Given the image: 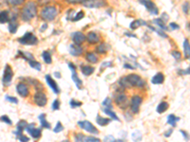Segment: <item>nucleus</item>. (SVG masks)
I'll return each instance as SVG.
<instances>
[{"label": "nucleus", "mask_w": 190, "mask_h": 142, "mask_svg": "<svg viewBox=\"0 0 190 142\" xmlns=\"http://www.w3.org/2000/svg\"><path fill=\"white\" fill-rule=\"evenodd\" d=\"M168 103L167 102H166V101H162L161 103H159V105H158V107H157V113H159V114H163V113H164L167 109H168Z\"/></svg>", "instance_id": "393cba45"}, {"label": "nucleus", "mask_w": 190, "mask_h": 142, "mask_svg": "<svg viewBox=\"0 0 190 142\" xmlns=\"http://www.w3.org/2000/svg\"><path fill=\"white\" fill-rule=\"evenodd\" d=\"M0 120L3 122H5L7 124H9V125H11L12 124V121L11 120V118L8 117V116H2V117H0Z\"/></svg>", "instance_id": "37998d69"}, {"label": "nucleus", "mask_w": 190, "mask_h": 142, "mask_svg": "<svg viewBox=\"0 0 190 142\" xmlns=\"http://www.w3.org/2000/svg\"><path fill=\"white\" fill-rule=\"evenodd\" d=\"M70 53L72 56H80L83 53V49L80 45H70Z\"/></svg>", "instance_id": "a211bd4d"}, {"label": "nucleus", "mask_w": 190, "mask_h": 142, "mask_svg": "<svg viewBox=\"0 0 190 142\" xmlns=\"http://www.w3.org/2000/svg\"><path fill=\"white\" fill-rule=\"evenodd\" d=\"M18 139H19V141H22V142H25V141H29V138L28 136H23V135H20L19 136H18Z\"/></svg>", "instance_id": "603ef678"}, {"label": "nucleus", "mask_w": 190, "mask_h": 142, "mask_svg": "<svg viewBox=\"0 0 190 142\" xmlns=\"http://www.w3.org/2000/svg\"><path fill=\"white\" fill-rule=\"evenodd\" d=\"M52 107V110H58L59 108H60V101H59L58 100H55L53 101Z\"/></svg>", "instance_id": "de8ad7c7"}, {"label": "nucleus", "mask_w": 190, "mask_h": 142, "mask_svg": "<svg viewBox=\"0 0 190 142\" xmlns=\"http://www.w3.org/2000/svg\"><path fill=\"white\" fill-rule=\"evenodd\" d=\"M138 1L140 2V3H142L143 5H145V4H146L147 1H149V0H138Z\"/></svg>", "instance_id": "e2e57ef3"}, {"label": "nucleus", "mask_w": 190, "mask_h": 142, "mask_svg": "<svg viewBox=\"0 0 190 142\" xmlns=\"http://www.w3.org/2000/svg\"><path fill=\"white\" fill-rule=\"evenodd\" d=\"M81 71L84 75H86V76H90L91 75L92 73L94 72V67H92V66H83L81 67Z\"/></svg>", "instance_id": "bb28decb"}, {"label": "nucleus", "mask_w": 190, "mask_h": 142, "mask_svg": "<svg viewBox=\"0 0 190 142\" xmlns=\"http://www.w3.org/2000/svg\"><path fill=\"white\" fill-rule=\"evenodd\" d=\"M39 120H40L42 128L50 129V124L47 121V119H46V115L45 114H42V115L39 116Z\"/></svg>", "instance_id": "a878e982"}, {"label": "nucleus", "mask_w": 190, "mask_h": 142, "mask_svg": "<svg viewBox=\"0 0 190 142\" xmlns=\"http://www.w3.org/2000/svg\"><path fill=\"white\" fill-rule=\"evenodd\" d=\"M83 5L86 8H90V9H97L101 8L107 5V2L105 0H87V1L83 2Z\"/></svg>", "instance_id": "9d476101"}, {"label": "nucleus", "mask_w": 190, "mask_h": 142, "mask_svg": "<svg viewBox=\"0 0 190 142\" xmlns=\"http://www.w3.org/2000/svg\"><path fill=\"white\" fill-rule=\"evenodd\" d=\"M75 140L76 141H82V142H87V141H90V142H99L100 139L97 138L95 136H84L83 134H76L75 135Z\"/></svg>", "instance_id": "2eb2a0df"}, {"label": "nucleus", "mask_w": 190, "mask_h": 142, "mask_svg": "<svg viewBox=\"0 0 190 142\" xmlns=\"http://www.w3.org/2000/svg\"><path fill=\"white\" fill-rule=\"evenodd\" d=\"M42 58H43L44 62L48 64H52V56H50V54L48 52V51H44V52L42 53Z\"/></svg>", "instance_id": "72a5a7b5"}, {"label": "nucleus", "mask_w": 190, "mask_h": 142, "mask_svg": "<svg viewBox=\"0 0 190 142\" xmlns=\"http://www.w3.org/2000/svg\"><path fill=\"white\" fill-rule=\"evenodd\" d=\"M18 42L22 45H27V46H33L36 45L38 43V39L36 36L32 32H27L24 34L23 37H21L18 40Z\"/></svg>", "instance_id": "20e7f679"}, {"label": "nucleus", "mask_w": 190, "mask_h": 142, "mask_svg": "<svg viewBox=\"0 0 190 142\" xmlns=\"http://www.w3.org/2000/svg\"><path fill=\"white\" fill-rule=\"evenodd\" d=\"M172 56L174 57L176 60H180L181 59V53L179 52V51H172Z\"/></svg>", "instance_id": "3c124183"}, {"label": "nucleus", "mask_w": 190, "mask_h": 142, "mask_svg": "<svg viewBox=\"0 0 190 142\" xmlns=\"http://www.w3.org/2000/svg\"><path fill=\"white\" fill-rule=\"evenodd\" d=\"M29 66H31L32 68H34V69L36 70H41V64L39 62H37V61H34V60H29Z\"/></svg>", "instance_id": "f704fd0d"}, {"label": "nucleus", "mask_w": 190, "mask_h": 142, "mask_svg": "<svg viewBox=\"0 0 190 142\" xmlns=\"http://www.w3.org/2000/svg\"><path fill=\"white\" fill-rule=\"evenodd\" d=\"M33 100H34L35 104L38 105V106H40V107H44L46 104H47V101H48L46 95L44 93H42L41 91H37L35 93Z\"/></svg>", "instance_id": "9b49d317"}, {"label": "nucleus", "mask_w": 190, "mask_h": 142, "mask_svg": "<svg viewBox=\"0 0 190 142\" xmlns=\"http://www.w3.org/2000/svg\"><path fill=\"white\" fill-rule=\"evenodd\" d=\"M115 102L120 108L125 109L128 107V98H126V95H125L124 93H118V95L115 96Z\"/></svg>", "instance_id": "f8f14e48"}, {"label": "nucleus", "mask_w": 190, "mask_h": 142, "mask_svg": "<svg viewBox=\"0 0 190 142\" xmlns=\"http://www.w3.org/2000/svg\"><path fill=\"white\" fill-rule=\"evenodd\" d=\"M39 1L43 3V2H47V1H49V0H39Z\"/></svg>", "instance_id": "338daca9"}, {"label": "nucleus", "mask_w": 190, "mask_h": 142, "mask_svg": "<svg viewBox=\"0 0 190 142\" xmlns=\"http://www.w3.org/2000/svg\"><path fill=\"white\" fill-rule=\"evenodd\" d=\"M124 67H125V68H128V69H131V70H133V69H135V68H136L135 66H131V64H125Z\"/></svg>", "instance_id": "13d9d810"}, {"label": "nucleus", "mask_w": 190, "mask_h": 142, "mask_svg": "<svg viewBox=\"0 0 190 142\" xmlns=\"http://www.w3.org/2000/svg\"><path fill=\"white\" fill-rule=\"evenodd\" d=\"M47 27H48V25H47V24H44V25H43V27H41L40 31H46V29H47Z\"/></svg>", "instance_id": "680f3d73"}, {"label": "nucleus", "mask_w": 190, "mask_h": 142, "mask_svg": "<svg viewBox=\"0 0 190 142\" xmlns=\"http://www.w3.org/2000/svg\"><path fill=\"white\" fill-rule=\"evenodd\" d=\"M55 77H57V78H61V75L59 74V72H55Z\"/></svg>", "instance_id": "69168bd1"}, {"label": "nucleus", "mask_w": 190, "mask_h": 142, "mask_svg": "<svg viewBox=\"0 0 190 142\" xmlns=\"http://www.w3.org/2000/svg\"><path fill=\"white\" fill-rule=\"evenodd\" d=\"M142 26H147V23L143 19H137V20H134L133 22L130 24V29H136L138 28L142 27Z\"/></svg>", "instance_id": "4be33fe9"}, {"label": "nucleus", "mask_w": 190, "mask_h": 142, "mask_svg": "<svg viewBox=\"0 0 190 142\" xmlns=\"http://www.w3.org/2000/svg\"><path fill=\"white\" fill-rule=\"evenodd\" d=\"M146 9H147V11H148L151 14H153V15H157L159 14V10H158V8L156 7V5L151 1V0H149V1H147L145 5Z\"/></svg>", "instance_id": "f3484780"}, {"label": "nucleus", "mask_w": 190, "mask_h": 142, "mask_svg": "<svg viewBox=\"0 0 190 142\" xmlns=\"http://www.w3.org/2000/svg\"><path fill=\"white\" fill-rule=\"evenodd\" d=\"M108 50V46L107 44H105V43L99 45L98 46H97V49H96V51L98 53H100V54H105Z\"/></svg>", "instance_id": "2f4dec72"}, {"label": "nucleus", "mask_w": 190, "mask_h": 142, "mask_svg": "<svg viewBox=\"0 0 190 142\" xmlns=\"http://www.w3.org/2000/svg\"><path fill=\"white\" fill-rule=\"evenodd\" d=\"M184 56L186 59H189L190 56V46H189V41L185 39L184 42Z\"/></svg>", "instance_id": "c756f323"}, {"label": "nucleus", "mask_w": 190, "mask_h": 142, "mask_svg": "<svg viewBox=\"0 0 190 142\" xmlns=\"http://www.w3.org/2000/svg\"><path fill=\"white\" fill-rule=\"evenodd\" d=\"M63 130H64V127L62 126V123L60 121H58L57 124H56V126H55V128L53 129V132L54 133H59V132H62Z\"/></svg>", "instance_id": "c03bdc74"}, {"label": "nucleus", "mask_w": 190, "mask_h": 142, "mask_svg": "<svg viewBox=\"0 0 190 142\" xmlns=\"http://www.w3.org/2000/svg\"><path fill=\"white\" fill-rule=\"evenodd\" d=\"M8 21H9V12L7 11H0V23L4 24V23H7Z\"/></svg>", "instance_id": "c85d7f7f"}, {"label": "nucleus", "mask_w": 190, "mask_h": 142, "mask_svg": "<svg viewBox=\"0 0 190 142\" xmlns=\"http://www.w3.org/2000/svg\"><path fill=\"white\" fill-rule=\"evenodd\" d=\"M37 14V7L34 2H28L22 10V19L24 21H29L32 20L33 17L36 16Z\"/></svg>", "instance_id": "f257e3e1"}, {"label": "nucleus", "mask_w": 190, "mask_h": 142, "mask_svg": "<svg viewBox=\"0 0 190 142\" xmlns=\"http://www.w3.org/2000/svg\"><path fill=\"white\" fill-rule=\"evenodd\" d=\"M16 91L20 95L21 97H27L29 95V87L27 86V84H25L23 83H20L16 85Z\"/></svg>", "instance_id": "dca6fc26"}, {"label": "nucleus", "mask_w": 190, "mask_h": 142, "mask_svg": "<svg viewBox=\"0 0 190 142\" xmlns=\"http://www.w3.org/2000/svg\"><path fill=\"white\" fill-rule=\"evenodd\" d=\"M84 16H85V14H84V12L81 11H79L78 14L73 17V18H72V21H75V22H76V21H79V20H81Z\"/></svg>", "instance_id": "a18cd8bd"}, {"label": "nucleus", "mask_w": 190, "mask_h": 142, "mask_svg": "<svg viewBox=\"0 0 190 142\" xmlns=\"http://www.w3.org/2000/svg\"><path fill=\"white\" fill-rule=\"evenodd\" d=\"M132 138H133V140H135V141L141 140V139H142V135H141V133L139 132V131H136V132L132 133Z\"/></svg>", "instance_id": "58836bf2"}, {"label": "nucleus", "mask_w": 190, "mask_h": 142, "mask_svg": "<svg viewBox=\"0 0 190 142\" xmlns=\"http://www.w3.org/2000/svg\"><path fill=\"white\" fill-rule=\"evenodd\" d=\"M69 3H83L85 0H67Z\"/></svg>", "instance_id": "052dcab7"}, {"label": "nucleus", "mask_w": 190, "mask_h": 142, "mask_svg": "<svg viewBox=\"0 0 190 142\" xmlns=\"http://www.w3.org/2000/svg\"><path fill=\"white\" fill-rule=\"evenodd\" d=\"M78 125L80 128H82L83 130L87 131V133H90V134H99V131L97 130V128L93 126V124L91 122L87 121V120H83V121H78Z\"/></svg>", "instance_id": "39448f33"}, {"label": "nucleus", "mask_w": 190, "mask_h": 142, "mask_svg": "<svg viewBox=\"0 0 190 142\" xmlns=\"http://www.w3.org/2000/svg\"><path fill=\"white\" fill-rule=\"evenodd\" d=\"M169 27L171 28V29H173V31H176V29H180V26L177 25L176 23H171L169 25Z\"/></svg>", "instance_id": "5fc2aeb1"}, {"label": "nucleus", "mask_w": 190, "mask_h": 142, "mask_svg": "<svg viewBox=\"0 0 190 142\" xmlns=\"http://www.w3.org/2000/svg\"><path fill=\"white\" fill-rule=\"evenodd\" d=\"M86 39L87 40V42L90 44H97L100 41L99 36L97 35L95 32H90L87 34V36L86 37Z\"/></svg>", "instance_id": "aec40b11"}, {"label": "nucleus", "mask_w": 190, "mask_h": 142, "mask_svg": "<svg viewBox=\"0 0 190 142\" xmlns=\"http://www.w3.org/2000/svg\"><path fill=\"white\" fill-rule=\"evenodd\" d=\"M181 134H183V136H184V137L185 139H186V140H189V136H188V134H187L186 132L184 131V130H181Z\"/></svg>", "instance_id": "bf43d9fd"}, {"label": "nucleus", "mask_w": 190, "mask_h": 142, "mask_svg": "<svg viewBox=\"0 0 190 142\" xmlns=\"http://www.w3.org/2000/svg\"><path fill=\"white\" fill-rule=\"evenodd\" d=\"M71 38L74 42L75 45H81L85 42L86 39V35L84 34L83 32H80V31H75L71 34Z\"/></svg>", "instance_id": "ddd939ff"}, {"label": "nucleus", "mask_w": 190, "mask_h": 142, "mask_svg": "<svg viewBox=\"0 0 190 142\" xmlns=\"http://www.w3.org/2000/svg\"><path fill=\"white\" fill-rule=\"evenodd\" d=\"M69 67H70V69L71 70V79H72L73 83H75V85L77 86L78 89H82V86H83L82 81L79 79V77L77 75V72H76V68L74 66V64H71V63H69Z\"/></svg>", "instance_id": "1a4fd4ad"}, {"label": "nucleus", "mask_w": 190, "mask_h": 142, "mask_svg": "<svg viewBox=\"0 0 190 142\" xmlns=\"http://www.w3.org/2000/svg\"><path fill=\"white\" fill-rule=\"evenodd\" d=\"M70 107L71 108H76V107H80L82 105V102L81 101H75V100H71L70 102Z\"/></svg>", "instance_id": "79ce46f5"}, {"label": "nucleus", "mask_w": 190, "mask_h": 142, "mask_svg": "<svg viewBox=\"0 0 190 142\" xmlns=\"http://www.w3.org/2000/svg\"><path fill=\"white\" fill-rule=\"evenodd\" d=\"M86 59L87 60L88 62L91 63V64H96L98 62V58L94 53H91V52H88L86 55Z\"/></svg>", "instance_id": "7c9ffc66"}, {"label": "nucleus", "mask_w": 190, "mask_h": 142, "mask_svg": "<svg viewBox=\"0 0 190 142\" xmlns=\"http://www.w3.org/2000/svg\"><path fill=\"white\" fill-rule=\"evenodd\" d=\"M111 121L110 118H102L100 115H97L96 117V122L99 124L100 126H105Z\"/></svg>", "instance_id": "b1692460"}, {"label": "nucleus", "mask_w": 190, "mask_h": 142, "mask_svg": "<svg viewBox=\"0 0 190 142\" xmlns=\"http://www.w3.org/2000/svg\"><path fill=\"white\" fill-rule=\"evenodd\" d=\"M183 10H184V12L185 14H189V3L188 2H185L183 6Z\"/></svg>", "instance_id": "8fccbe9b"}, {"label": "nucleus", "mask_w": 190, "mask_h": 142, "mask_svg": "<svg viewBox=\"0 0 190 142\" xmlns=\"http://www.w3.org/2000/svg\"><path fill=\"white\" fill-rule=\"evenodd\" d=\"M102 104L105 107V108H111L112 105H111V100L109 98H105V101L102 102Z\"/></svg>", "instance_id": "a19ab883"}, {"label": "nucleus", "mask_w": 190, "mask_h": 142, "mask_svg": "<svg viewBox=\"0 0 190 142\" xmlns=\"http://www.w3.org/2000/svg\"><path fill=\"white\" fill-rule=\"evenodd\" d=\"M25 130H27V132L31 135L34 139H38L40 138V136L42 135L41 133V129L39 128H36L35 127V123H31V124H28L25 128Z\"/></svg>", "instance_id": "0eeeda50"}, {"label": "nucleus", "mask_w": 190, "mask_h": 142, "mask_svg": "<svg viewBox=\"0 0 190 142\" xmlns=\"http://www.w3.org/2000/svg\"><path fill=\"white\" fill-rule=\"evenodd\" d=\"M12 77H14V72H12L11 67L7 64L6 67H5V70H4V74H3V79H2V83L4 85H10L11 83V80H12Z\"/></svg>", "instance_id": "423d86ee"}, {"label": "nucleus", "mask_w": 190, "mask_h": 142, "mask_svg": "<svg viewBox=\"0 0 190 142\" xmlns=\"http://www.w3.org/2000/svg\"><path fill=\"white\" fill-rule=\"evenodd\" d=\"M142 103V98L139 95H135L131 98V101H130V108L133 114H138L139 110H140V105Z\"/></svg>", "instance_id": "6e6552de"}, {"label": "nucleus", "mask_w": 190, "mask_h": 142, "mask_svg": "<svg viewBox=\"0 0 190 142\" xmlns=\"http://www.w3.org/2000/svg\"><path fill=\"white\" fill-rule=\"evenodd\" d=\"M189 73H190L189 67H187V69H185V70H180L179 71V74H181V75H189Z\"/></svg>", "instance_id": "864d4df0"}, {"label": "nucleus", "mask_w": 190, "mask_h": 142, "mask_svg": "<svg viewBox=\"0 0 190 142\" xmlns=\"http://www.w3.org/2000/svg\"><path fill=\"white\" fill-rule=\"evenodd\" d=\"M172 133H173V129H169V130H167L166 133H164V136H166V137L170 136Z\"/></svg>", "instance_id": "4d7b16f0"}, {"label": "nucleus", "mask_w": 190, "mask_h": 142, "mask_svg": "<svg viewBox=\"0 0 190 142\" xmlns=\"http://www.w3.org/2000/svg\"><path fill=\"white\" fill-rule=\"evenodd\" d=\"M163 81H164L163 74V73H161V72H159L153 77V78L151 79V83L153 84H161V83H163Z\"/></svg>", "instance_id": "412c9836"}, {"label": "nucleus", "mask_w": 190, "mask_h": 142, "mask_svg": "<svg viewBox=\"0 0 190 142\" xmlns=\"http://www.w3.org/2000/svg\"><path fill=\"white\" fill-rule=\"evenodd\" d=\"M57 14H58V11L55 7L47 6L41 11L40 15L42 18L46 21H52L55 19V17L57 16Z\"/></svg>", "instance_id": "f03ea898"}, {"label": "nucleus", "mask_w": 190, "mask_h": 142, "mask_svg": "<svg viewBox=\"0 0 190 142\" xmlns=\"http://www.w3.org/2000/svg\"><path fill=\"white\" fill-rule=\"evenodd\" d=\"M6 100L8 101H10V102H11V103H14V104H16V103L18 102V100L16 98H14V97H10V96H6Z\"/></svg>", "instance_id": "49530a36"}, {"label": "nucleus", "mask_w": 190, "mask_h": 142, "mask_svg": "<svg viewBox=\"0 0 190 142\" xmlns=\"http://www.w3.org/2000/svg\"><path fill=\"white\" fill-rule=\"evenodd\" d=\"M125 35H128V36H130V37H135L136 38V36L134 35V34H129V33H125Z\"/></svg>", "instance_id": "0e129e2a"}, {"label": "nucleus", "mask_w": 190, "mask_h": 142, "mask_svg": "<svg viewBox=\"0 0 190 142\" xmlns=\"http://www.w3.org/2000/svg\"><path fill=\"white\" fill-rule=\"evenodd\" d=\"M153 23H154L155 25L159 26L160 29H164V31H167V29H168L166 28V26L164 25V23H163V20H162V19H160V18H158V19H155V20L153 21Z\"/></svg>", "instance_id": "c9c22d12"}, {"label": "nucleus", "mask_w": 190, "mask_h": 142, "mask_svg": "<svg viewBox=\"0 0 190 142\" xmlns=\"http://www.w3.org/2000/svg\"><path fill=\"white\" fill-rule=\"evenodd\" d=\"M28 125V123L25 121V120H20V121L17 123V127H16V131L14 132V134L19 136L20 135H22V132L25 130V128Z\"/></svg>", "instance_id": "6ab92c4d"}, {"label": "nucleus", "mask_w": 190, "mask_h": 142, "mask_svg": "<svg viewBox=\"0 0 190 142\" xmlns=\"http://www.w3.org/2000/svg\"><path fill=\"white\" fill-rule=\"evenodd\" d=\"M17 28H18V23L16 21V17L14 16V18H11V21L9 26V31L11 33H15L17 31Z\"/></svg>", "instance_id": "5701e85b"}, {"label": "nucleus", "mask_w": 190, "mask_h": 142, "mask_svg": "<svg viewBox=\"0 0 190 142\" xmlns=\"http://www.w3.org/2000/svg\"><path fill=\"white\" fill-rule=\"evenodd\" d=\"M112 66V63L111 62H104L102 64H101V70H104L105 68L109 67Z\"/></svg>", "instance_id": "09e8293b"}, {"label": "nucleus", "mask_w": 190, "mask_h": 142, "mask_svg": "<svg viewBox=\"0 0 190 142\" xmlns=\"http://www.w3.org/2000/svg\"><path fill=\"white\" fill-rule=\"evenodd\" d=\"M18 53L20 54V55H22V57L24 58V59H26V60H32V58H33V56L31 54V53H28V52H22V51H18Z\"/></svg>", "instance_id": "ea45409f"}, {"label": "nucleus", "mask_w": 190, "mask_h": 142, "mask_svg": "<svg viewBox=\"0 0 190 142\" xmlns=\"http://www.w3.org/2000/svg\"><path fill=\"white\" fill-rule=\"evenodd\" d=\"M104 113L107 114L108 116H109L110 118H112L114 120H118V121H119V118L117 117V115L114 113L112 110H110V108H105L104 109Z\"/></svg>", "instance_id": "473e14b6"}, {"label": "nucleus", "mask_w": 190, "mask_h": 142, "mask_svg": "<svg viewBox=\"0 0 190 142\" xmlns=\"http://www.w3.org/2000/svg\"><path fill=\"white\" fill-rule=\"evenodd\" d=\"M180 118L178 117H176L174 115H169L167 117V123L170 124L172 127H176V124H177V121H179Z\"/></svg>", "instance_id": "cd10ccee"}, {"label": "nucleus", "mask_w": 190, "mask_h": 142, "mask_svg": "<svg viewBox=\"0 0 190 142\" xmlns=\"http://www.w3.org/2000/svg\"><path fill=\"white\" fill-rule=\"evenodd\" d=\"M148 28L150 29H152L153 31H155V32H157L160 36H162V37H163V38H167V35L166 33H164L163 31H162L161 29H155V28H153V27H151V26H148Z\"/></svg>", "instance_id": "4c0bfd02"}, {"label": "nucleus", "mask_w": 190, "mask_h": 142, "mask_svg": "<svg viewBox=\"0 0 190 142\" xmlns=\"http://www.w3.org/2000/svg\"><path fill=\"white\" fill-rule=\"evenodd\" d=\"M25 0H6V2L11 6H19L24 3Z\"/></svg>", "instance_id": "e433bc0d"}, {"label": "nucleus", "mask_w": 190, "mask_h": 142, "mask_svg": "<svg viewBox=\"0 0 190 142\" xmlns=\"http://www.w3.org/2000/svg\"><path fill=\"white\" fill-rule=\"evenodd\" d=\"M104 140L105 141H117L116 139H115V137L114 136H105V138H104Z\"/></svg>", "instance_id": "6e6d98bb"}, {"label": "nucleus", "mask_w": 190, "mask_h": 142, "mask_svg": "<svg viewBox=\"0 0 190 142\" xmlns=\"http://www.w3.org/2000/svg\"><path fill=\"white\" fill-rule=\"evenodd\" d=\"M45 78H46V81H47L48 85L49 86V88L53 91V93H55V94H59V93H60V89H59L58 85L56 83V81L52 78V76L46 75Z\"/></svg>", "instance_id": "4468645a"}, {"label": "nucleus", "mask_w": 190, "mask_h": 142, "mask_svg": "<svg viewBox=\"0 0 190 142\" xmlns=\"http://www.w3.org/2000/svg\"><path fill=\"white\" fill-rule=\"evenodd\" d=\"M125 79L126 80V81L128 83L129 86L132 87H139V88H142L146 85L145 81H143L140 76H138L136 74H130L128 75L126 77H125Z\"/></svg>", "instance_id": "7ed1b4c3"}]
</instances>
